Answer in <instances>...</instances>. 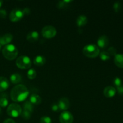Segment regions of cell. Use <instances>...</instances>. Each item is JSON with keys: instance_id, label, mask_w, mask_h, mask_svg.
Masks as SVG:
<instances>
[{"instance_id": "1", "label": "cell", "mask_w": 123, "mask_h": 123, "mask_svg": "<svg viewBox=\"0 0 123 123\" xmlns=\"http://www.w3.org/2000/svg\"><path fill=\"white\" fill-rule=\"evenodd\" d=\"M29 95L27 88L22 84L16 85L10 92L11 99L15 102H21L25 100Z\"/></svg>"}, {"instance_id": "2", "label": "cell", "mask_w": 123, "mask_h": 123, "mask_svg": "<svg viewBox=\"0 0 123 123\" xmlns=\"http://www.w3.org/2000/svg\"><path fill=\"white\" fill-rule=\"evenodd\" d=\"M2 53L5 58L10 60V61H12L17 58L19 52L15 46L12 44H9L5 46L4 48L2 49Z\"/></svg>"}, {"instance_id": "3", "label": "cell", "mask_w": 123, "mask_h": 123, "mask_svg": "<svg viewBox=\"0 0 123 123\" xmlns=\"http://www.w3.org/2000/svg\"><path fill=\"white\" fill-rule=\"evenodd\" d=\"M83 54L85 56L91 58L97 57L100 54V49L96 44H88L84 46Z\"/></svg>"}, {"instance_id": "4", "label": "cell", "mask_w": 123, "mask_h": 123, "mask_svg": "<svg viewBox=\"0 0 123 123\" xmlns=\"http://www.w3.org/2000/svg\"><path fill=\"white\" fill-rule=\"evenodd\" d=\"M16 64L20 69H28L31 67L32 62L30 58L27 56H20L16 59Z\"/></svg>"}, {"instance_id": "5", "label": "cell", "mask_w": 123, "mask_h": 123, "mask_svg": "<svg viewBox=\"0 0 123 123\" xmlns=\"http://www.w3.org/2000/svg\"><path fill=\"white\" fill-rule=\"evenodd\" d=\"M22 109L20 106L17 103H12L7 108V112L10 117L17 118L21 115Z\"/></svg>"}, {"instance_id": "6", "label": "cell", "mask_w": 123, "mask_h": 123, "mask_svg": "<svg viewBox=\"0 0 123 123\" xmlns=\"http://www.w3.org/2000/svg\"><path fill=\"white\" fill-rule=\"evenodd\" d=\"M56 33H57V31H56V28L51 25L44 26L42 30V36L44 38H48V39H50V38L55 37L56 35Z\"/></svg>"}, {"instance_id": "7", "label": "cell", "mask_w": 123, "mask_h": 123, "mask_svg": "<svg viewBox=\"0 0 123 123\" xmlns=\"http://www.w3.org/2000/svg\"><path fill=\"white\" fill-rule=\"evenodd\" d=\"M24 16V12L20 8L13 9L10 13V20L13 22H16L21 20Z\"/></svg>"}, {"instance_id": "8", "label": "cell", "mask_w": 123, "mask_h": 123, "mask_svg": "<svg viewBox=\"0 0 123 123\" xmlns=\"http://www.w3.org/2000/svg\"><path fill=\"white\" fill-rule=\"evenodd\" d=\"M60 123H73V116L72 113L66 111H63L60 116Z\"/></svg>"}, {"instance_id": "9", "label": "cell", "mask_w": 123, "mask_h": 123, "mask_svg": "<svg viewBox=\"0 0 123 123\" xmlns=\"http://www.w3.org/2000/svg\"><path fill=\"white\" fill-rule=\"evenodd\" d=\"M57 105L60 110L66 111L70 108V101L68 98L66 97H62L59 100Z\"/></svg>"}, {"instance_id": "10", "label": "cell", "mask_w": 123, "mask_h": 123, "mask_svg": "<svg viewBox=\"0 0 123 123\" xmlns=\"http://www.w3.org/2000/svg\"><path fill=\"white\" fill-rule=\"evenodd\" d=\"M109 43V40L108 37L105 35H103V36H101L97 40V46L98 47V48L105 49L108 46Z\"/></svg>"}, {"instance_id": "11", "label": "cell", "mask_w": 123, "mask_h": 123, "mask_svg": "<svg viewBox=\"0 0 123 123\" xmlns=\"http://www.w3.org/2000/svg\"><path fill=\"white\" fill-rule=\"evenodd\" d=\"M13 38V36L12 34L7 33L2 36H0V44L1 46H6L9 44Z\"/></svg>"}, {"instance_id": "12", "label": "cell", "mask_w": 123, "mask_h": 123, "mask_svg": "<svg viewBox=\"0 0 123 123\" xmlns=\"http://www.w3.org/2000/svg\"><path fill=\"white\" fill-rule=\"evenodd\" d=\"M116 92L117 90L115 88L112 86H108L105 88L103 90V95L107 98H112L115 96Z\"/></svg>"}, {"instance_id": "13", "label": "cell", "mask_w": 123, "mask_h": 123, "mask_svg": "<svg viewBox=\"0 0 123 123\" xmlns=\"http://www.w3.org/2000/svg\"><path fill=\"white\" fill-rule=\"evenodd\" d=\"M9 81L7 78L0 76V92L6 91L9 86Z\"/></svg>"}, {"instance_id": "14", "label": "cell", "mask_w": 123, "mask_h": 123, "mask_svg": "<svg viewBox=\"0 0 123 123\" xmlns=\"http://www.w3.org/2000/svg\"><path fill=\"white\" fill-rule=\"evenodd\" d=\"M39 38V34L37 31H32L29 32L26 36V40L31 43H34L38 40Z\"/></svg>"}, {"instance_id": "15", "label": "cell", "mask_w": 123, "mask_h": 123, "mask_svg": "<svg viewBox=\"0 0 123 123\" xmlns=\"http://www.w3.org/2000/svg\"><path fill=\"white\" fill-rule=\"evenodd\" d=\"M88 22V19L86 16L84 15H80L76 19V25L78 27H82L86 25Z\"/></svg>"}, {"instance_id": "16", "label": "cell", "mask_w": 123, "mask_h": 123, "mask_svg": "<svg viewBox=\"0 0 123 123\" xmlns=\"http://www.w3.org/2000/svg\"><path fill=\"white\" fill-rule=\"evenodd\" d=\"M46 60L45 57L42 55L36 56L33 60L34 64L37 66H43L46 63Z\"/></svg>"}, {"instance_id": "17", "label": "cell", "mask_w": 123, "mask_h": 123, "mask_svg": "<svg viewBox=\"0 0 123 123\" xmlns=\"http://www.w3.org/2000/svg\"><path fill=\"white\" fill-rule=\"evenodd\" d=\"M29 101H30L32 105H40L42 103V98H41V97H40L38 94H32L30 97V100H29Z\"/></svg>"}, {"instance_id": "18", "label": "cell", "mask_w": 123, "mask_h": 123, "mask_svg": "<svg viewBox=\"0 0 123 123\" xmlns=\"http://www.w3.org/2000/svg\"><path fill=\"white\" fill-rule=\"evenodd\" d=\"M114 63L119 68H123V54H117L115 55Z\"/></svg>"}, {"instance_id": "19", "label": "cell", "mask_w": 123, "mask_h": 123, "mask_svg": "<svg viewBox=\"0 0 123 123\" xmlns=\"http://www.w3.org/2000/svg\"><path fill=\"white\" fill-rule=\"evenodd\" d=\"M10 80L12 82V84H17L18 83L20 82V81L22 80V77L18 73H13V74H12L10 76Z\"/></svg>"}, {"instance_id": "20", "label": "cell", "mask_w": 123, "mask_h": 123, "mask_svg": "<svg viewBox=\"0 0 123 123\" xmlns=\"http://www.w3.org/2000/svg\"><path fill=\"white\" fill-rule=\"evenodd\" d=\"M24 110L30 112L32 113L34 110V106L30 101H26L24 104Z\"/></svg>"}, {"instance_id": "21", "label": "cell", "mask_w": 123, "mask_h": 123, "mask_svg": "<svg viewBox=\"0 0 123 123\" xmlns=\"http://www.w3.org/2000/svg\"><path fill=\"white\" fill-rule=\"evenodd\" d=\"M8 105V100L7 98V95L3 94L0 98V106L2 108H6Z\"/></svg>"}, {"instance_id": "22", "label": "cell", "mask_w": 123, "mask_h": 123, "mask_svg": "<svg viewBox=\"0 0 123 123\" xmlns=\"http://www.w3.org/2000/svg\"><path fill=\"white\" fill-rule=\"evenodd\" d=\"M72 1H59L58 3L57 4V7L60 9H62V8H67V6H69V4L71 3Z\"/></svg>"}, {"instance_id": "23", "label": "cell", "mask_w": 123, "mask_h": 123, "mask_svg": "<svg viewBox=\"0 0 123 123\" xmlns=\"http://www.w3.org/2000/svg\"><path fill=\"white\" fill-rule=\"evenodd\" d=\"M27 77L30 79H34L36 78L37 73L34 68H30L27 72Z\"/></svg>"}, {"instance_id": "24", "label": "cell", "mask_w": 123, "mask_h": 123, "mask_svg": "<svg viewBox=\"0 0 123 123\" xmlns=\"http://www.w3.org/2000/svg\"><path fill=\"white\" fill-rule=\"evenodd\" d=\"M100 59L103 61H107V60L110 59V55L108 53V52L103 51L100 53Z\"/></svg>"}, {"instance_id": "25", "label": "cell", "mask_w": 123, "mask_h": 123, "mask_svg": "<svg viewBox=\"0 0 123 123\" xmlns=\"http://www.w3.org/2000/svg\"><path fill=\"white\" fill-rule=\"evenodd\" d=\"M31 114H32V113H31L30 112L27 111L23 110L22 111L21 115H21L22 118H24V120H28L31 118Z\"/></svg>"}, {"instance_id": "26", "label": "cell", "mask_w": 123, "mask_h": 123, "mask_svg": "<svg viewBox=\"0 0 123 123\" xmlns=\"http://www.w3.org/2000/svg\"><path fill=\"white\" fill-rule=\"evenodd\" d=\"M113 8H114V10L115 12L118 13V12H120L121 9V4L120 2H116L114 4V6H113Z\"/></svg>"}, {"instance_id": "27", "label": "cell", "mask_w": 123, "mask_h": 123, "mask_svg": "<svg viewBox=\"0 0 123 123\" xmlns=\"http://www.w3.org/2000/svg\"><path fill=\"white\" fill-rule=\"evenodd\" d=\"M40 123H52V120L49 117L44 116L41 117Z\"/></svg>"}, {"instance_id": "28", "label": "cell", "mask_w": 123, "mask_h": 123, "mask_svg": "<svg viewBox=\"0 0 123 123\" xmlns=\"http://www.w3.org/2000/svg\"><path fill=\"white\" fill-rule=\"evenodd\" d=\"M114 84L115 85V86H116L117 88L121 86V85H122V81H121V79H120V78H118V77H116L114 80Z\"/></svg>"}, {"instance_id": "29", "label": "cell", "mask_w": 123, "mask_h": 123, "mask_svg": "<svg viewBox=\"0 0 123 123\" xmlns=\"http://www.w3.org/2000/svg\"><path fill=\"white\" fill-rule=\"evenodd\" d=\"M108 53L110 55L115 56L117 55V49L114 47H110L108 50Z\"/></svg>"}, {"instance_id": "30", "label": "cell", "mask_w": 123, "mask_h": 123, "mask_svg": "<svg viewBox=\"0 0 123 123\" xmlns=\"http://www.w3.org/2000/svg\"><path fill=\"white\" fill-rule=\"evenodd\" d=\"M7 12L5 9H0V18L2 19H6L7 17Z\"/></svg>"}, {"instance_id": "31", "label": "cell", "mask_w": 123, "mask_h": 123, "mask_svg": "<svg viewBox=\"0 0 123 123\" xmlns=\"http://www.w3.org/2000/svg\"><path fill=\"white\" fill-rule=\"evenodd\" d=\"M51 109L54 112H58L60 111V109H59V107L58 106L57 104H54L51 107Z\"/></svg>"}, {"instance_id": "32", "label": "cell", "mask_w": 123, "mask_h": 123, "mask_svg": "<svg viewBox=\"0 0 123 123\" xmlns=\"http://www.w3.org/2000/svg\"><path fill=\"white\" fill-rule=\"evenodd\" d=\"M117 90L118 94L121 95H123V85H121V86L117 88Z\"/></svg>"}, {"instance_id": "33", "label": "cell", "mask_w": 123, "mask_h": 123, "mask_svg": "<svg viewBox=\"0 0 123 123\" xmlns=\"http://www.w3.org/2000/svg\"><path fill=\"white\" fill-rule=\"evenodd\" d=\"M23 12H24V15H28L30 13V10L28 8H25L23 10Z\"/></svg>"}, {"instance_id": "34", "label": "cell", "mask_w": 123, "mask_h": 123, "mask_svg": "<svg viewBox=\"0 0 123 123\" xmlns=\"http://www.w3.org/2000/svg\"><path fill=\"white\" fill-rule=\"evenodd\" d=\"M3 123H16V122L13 120V119L8 118L7 119V120H5L3 122Z\"/></svg>"}, {"instance_id": "35", "label": "cell", "mask_w": 123, "mask_h": 123, "mask_svg": "<svg viewBox=\"0 0 123 123\" xmlns=\"http://www.w3.org/2000/svg\"><path fill=\"white\" fill-rule=\"evenodd\" d=\"M2 5V1H0V8H1V7Z\"/></svg>"}, {"instance_id": "36", "label": "cell", "mask_w": 123, "mask_h": 123, "mask_svg": "<svg viewBox=\"0 0 123 123\" xmlns=\"http://www.w3.org/2000/svg\"><path fill=\"white\" fill-rule=\"evenodd\" d=\"M1 44H0V50H1Z\"/></svg>"}, {"instance_id": "37", "label": "cell", "mask_w": 123, "mask_h": 123, "mask_svg": "<svg viewBox=\"0 0 123 123\" xmlns=\"http://www.w3.org/2000/svg\"><path fill=\"white\" fill-rule=\"evenodd\" d=\"M1 108H0V114H1Z\"/></svg>"}]
</instances>
